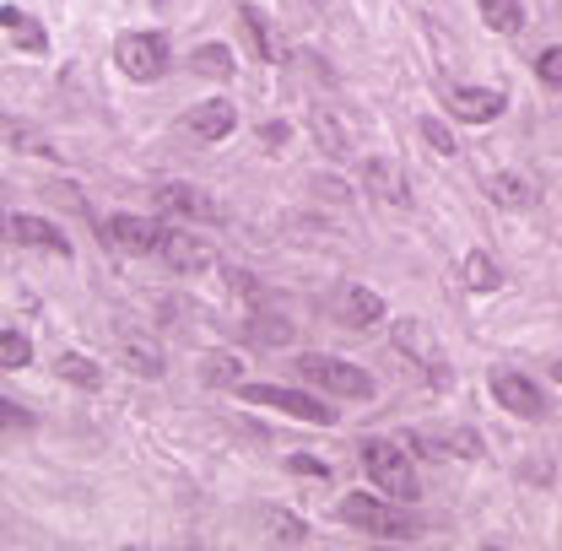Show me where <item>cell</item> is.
I'll return each mask as SVG.
<instances>
[{"instance_id": "26", "label": "cell", "mask_w": 562, "mask_h": 551, "mask_svg": "<svg viewBox=\"0 0 562 551\" xmlns=\"http://www.w3.org/2000/svg\"><path fill=\"white\" fill-rule=\"evenodd\" d=\"M271 536H277V541H308V530H303L292 514H271Z\"/></svg>"}, {"instance_id": "9", "label": "cell", "mask_w": 562, "mask_h": 551, "mask_svg": "<svg viewBox=\"0 0 562 551\" xmlns=\"http://www.w3.org/2000/svg\"><path fill=\"white\" fill-rule=\"evenodd\" d=\"M162 266L179 276H201L211 271V260H216V249H211L206 238H195V233H184V227H168V238H162Z\"/></svg>"}, {"instance_id": "24", "label": "cell", "mask_w": 562, "mask_h": 551, "mask_svg": "<svg viewBox=\"0 0 562 551\" xmlns=\"http://www.w3.org/2000/svg\"><path fill=\"white\" fill-rule=\"evenodd\" d=\"M195 66L206 70V76H227V70H233V60H227V49H222V44H206V49L195 55Z\"/></svg>"}, {"instance_id": "19", "label": "cell", "mask_w": 562, "mask_h": 551, "mask_svg": "<svg viewBox=\"0 0 562 551\" xmlns=\"http://www.w3.org/2000/svg\"><path fill=\"white\" fill-rule=\"evenodd\" d=\"M482 22L492 33H519L525 27V5L519 0H482Z\"/></svg>"}, {"instance_id": "2", "label": "cell", "mask_w": 562, "mask_h": 551, "mask_svg": "<svg viewBox=\"0 0 562 551\" xmlns=\"http://www.w3.org/2000/svg\"><path fill=\"white\" fill-rule=\"evenodd\" d=\"M362 471H368L373 486H384V497H401V503L417 497L412 454H406L401 443H390V438H368V443H362Z\"/></svg>"}, {"instance_id": "25", "label": "cell", "mask_w": 562, "mask_h": 551, "mask_svg": "<svg viewBox=\"0 0 562 551\" xmlns=\"http://www.w3.org/2000/svg\"><path fill=\"white\" fill-rule=\"evenodd\" d=\"M125 362H131L136 373H151V379L162 373V357H157V351H146V346H125Z\"/></svg>"}, {"instance_id": "16", "label": "cell", "mask_w": 562, "mask_h": 551, "mask_svg": "<svg viewBox=\"0 0 562 551\" xmlns=\"http://www.w3.org/2000/svg\"><path fill=\"white\" fill-rule=\"evenodd\" d=\"M487 201L492 206H508V211H525V206H536V184L525 179V173H492L487 184Z\"/></svg>"}, {"instance_id": "1", "label": "cell", "mask_w": 562, "mask_h": 551, "mask_svg": "<svg viewBox=\"0 0 562 551\" xmlns=\"http://www.w3.org/2000/svg\"><path fill=\"white\" fill-rule=\"evenodd\" d=\"M341 519H347L351 530H368V536H384V541H417L422 536L417 514H406V508H401V497H395V503H384V497L351 492V497H341Z\"/></svg>"}, {"instance_id": "22", "label": "cell", "mask_w": 562, "mask_h": 551, "mask_svg": "<svg viewBox=\"0 0 562 551\" xmlns=\"http://www.w3.org/2000/svg\"><path fill=\"white\" fill-rule=\"evenodd\" d=\"M0 362H5V368H27V362H33V346H27V336L5 330V336H0Z\"/></svg>"}, {"instance_id": "3", "label": "cell", "mask_w": 562, "mask_h": 551, "mask_svg": "<svg viewBox=\"0 0 562 551\" xmlns=\"http://www.w3.org/2000/svg\"><path fill=\"white\" fill-rule=\"evenodd\" d=\"M297 379H308V384H319L325 395H341V401H368L373 395V379L362 368H351L341 357H319V351L297 357Z\"/></svg>"}, {"instance_id": "21", "label": "cell", "mask_w": 562, "mask_h": 551, "mask_svg": "<svg viewBox=\"0 0 562 551\" xmlns=\"http://www.w3.org/2000/svg\"><path fill=\"white\" fill-rule=\"evenodd\" d=\"M465 286H476V292H492V286H497V271H492V260L482 249L465 255Z\"/></svg>"}, {"instance_id": "8", "label": "cell", "mask_w": 562, "mask_h": 551, "mask_svg": "<svg viewBox=\"0 0 562 551\" xmlns=\"http://www.w3.org/2000/svg\"><path fill=\"white\" fill-rule=\"evenodd\" d=\"M487 390H492V401H497L503 412L525 416V421H536V416H547V401H541V390H536V384H530L525 373H514V368H492Z\"/></svg>"}, {"instance_id": "11", "label": "cell", "mask_w": 562, "mask_h": 551, "mask_svg": "<svg viewBox=\"0 0 562 551\" xmlns=\"http://www.w3.org/2000/svg\"><path fill=\"white\" fill-rule=\"evenodd\" d=\"M443 103H449V114H454V120L487 125V120H497V114L508 109V92H497V87H454Z\"/></svg>"}, {"instance_id": "14", "label": "cell", "mask_w": 562, "mask_h": 551, "mask_svg": "<svg viewBox=\"0 0 562 551\" xmlns=\"http://www.w3.org/2000/svg\"><path fill=\"white\" fill-rule=\"evenodd\" d=\"M0 27H5V44H11V49H27V55H44V49H49L44 27H38L27 11H16V5H0Z\"/></svg>"}, {"instance_id": "10", "label": "cell", "mask_w": 562, "mask_h": 551, "mask_svg": "<svg viewBox=\"0 0 562 551\" xmlns=\"http://www.w3.org/2000/svg\"><path fill=\"white\" fill-rule=\"evenodd\" d=\"M238 125V109L227 103V98H206V103H195L184 120H179V131L190 140H201V146H211V140H222L227 131Z\"/></svg>"}, {"instance_id": "17", "label": "cell", "mask_w": 562, "mask_h": 551, "mask_svg": "<svg viewBox=\"0 0 562 551\" xmlns=\"http://www.w3.org/2000/svg\"><path fill=\"white\" fill-rule=\"evenodd\" d=\"M238 22H244V33H249V55H255V60H281L277 38H271V22H266L260 5H238Z\"/></svg>"}, {"instance_id": "6", "label": "cell", "mask_w": 562, "mask_h": 551, "mask_svg": "<svg viewBox=\"0 0 562 551\" xmlns=\"http://www.w3.org/2000/svg\"><path fill=\"white\" fill-rule=\"evenodd\" d=\"M98 233H103V244H120L125 255H157V249H162V238H168V227H162V222H151V216H131V211H114Z\"/></svg>"}, {"instance_id": "30", "label": "cell", "mask_w": 562, "mask_h": 551, "mask_svg": "<svg viewBox=\"0 0 562 551\" xmlns=\"http://www.w3.org/2000/svg\"><path fill=\"white\" fill-rule=\"evenodd\" d=\"M552 379H562V362H558V368H552Z\"/></svg>"}, {"instance_id": "29", "label": "cell", "mask_w": 562, "mask_h": 551, "mask_svg": "<svg viewBox=\"0 0 562 551\" xmlns=\"http://www.w3.org/2000/svg\"><path fill=\"white\" fill-rule=\"evenodd\" d=\"M5 427H27V412H16L11 401H5Z\"/></svg>"}, {"instance_id": "27", "label": "cell", "mask_w": 562, "mask_h": 551, "mask_svg": "<svg viewBox=\"0 0 562 551\" xmlns=\"http://www.w3.org/2000/svg\"><path fill=\"white\" fill-rule=\"evenodd\" d=\"M536 76H541V81H552V87H562V49L536 55Z\"/></svg>"}, {"instance_id": "20", "label": "cell", "mask_w": 562, "mask_h": 551, "mask_svg": "<svg viewBox=\"0 0 562 551\" xmlns=\"http://www.w3.org/2000/svg\"><path fill=\"white\" fill-rule=\"evenodd\" d=\"M60 379H70V384H81V390H98V379H103V373H98V368H92L87 357H76V351H66V357H60Z\"/></svg>"}, {"instance_id": "5", "label": "cell", "mask_w": 562, "mask_h": 551, "mask_svg": "<svg viewBox=\"0 0 562 551\" xmlns=\"http://www.w3.org/2000/svg\"><path fill=\"white\" fill-rule=\"evenodd\" d=\"M238 401H255V406H271V412H286L297 421H314V427H330L336 421V406L325 401H308L297 390H281V384H238Z\"/></svg>"}, {"instance_id": "12", "label": "cell", "mask_w": 562, "mask_h": 551, "mask_svg": "<svg viewBox=\"0 0 562 551\" xmlns=\"http://www.w3.org/2000/svg\"><path fill=\"white\" fill-rule=\"evenodd\" d=\"M11 238L22 249H44V255H66L70 260V238L55 222H44V216H11Z\"/></svg>"}, {"instance_id": "23", "label": "cell", "mask_w": 562, "mask_h": 551, "mask_svg": "<svg viewBox=\"0 0 562 551\" xmlns=\"http://www.w3.org/2000/svg\"><path fill=\"white\" fill-rule=\"evenodd\" d=\"M417 131H422V140H427V146H432V151H438V157H454V146H460V140L449 136V131H443V125H438V120H422Z\"/></svg>"}, {"instance_id": "15", "label": "cell", "mask_w": 562, "mask_h": 551, "mask_svg": "<svg viewBox=\"0 0 562 551\" xmlns=\"http://www.w3.org/2000/svg\"><path fill=\"white\" fill-rule=\"evenodd\" d=\"M362 179H368V190H373L379 201H390V206H412V190H406V179H401V168H395V162L373 157V162L362 168Z\"/></svg>"}, {"instance_id": "28", "label": "cell", "mask_w": 562, "mask_h": 551, "mask_svg": "<svg viewBox=\"0 0 562 551\" xmlns=\"http://www.w3.org/2000/svg\"><path fill=\"white\" fill-rule=\"evenodd\" d=\"M286 465H292L297 476H330V465H325V460H308V454H292Z\"/></svg>"}, {"instance_id": "4", "label": "cell", "mask_w": 562, "mask_h": 551, "mask_svg": "<svg viewBox=\"0 0 562 551\" xmlns=\"http://www.w3.org/2000/svg\"><path fill=\"white\" fill-rule=\"evenodd\" d=\"M114 66L125 70L131 81H157L168 70V38L162 33H125L114 44Z\"/></svg>"}, {"instance_id": "7", "label": "cell", "mask_w": 562, "mask_h": 551, "mask_svg": "<svg viewBox=\"0 0 562 551\" xmlns=\"http://www.w3.org/2000/svg\"><path fill=\"white\" fill-rule=\"evenodd\" d=\"M325 308H330V319L347 325V330H373V325L384 319V297L368 292V286H351V281L325 297Z\"/></svg>"}, {"instance_id": "18", "label": "cell", "mask_w": 562, "mask_h": 551, "mask_svg": "<svg viewBox=\"0 0 562 551\" xmlns=\"http://www.w3.org/2000/svg\"><path fill=\"white\" fill-rule=\"evenodd\" d=\"M395 346H401V351H417V362L438 379V384L449 379V373H443V362H438V346L427 341V330H422V325H412V319H406V325H395Z\"/></svg>"}, {"instance_id": "13", "label": "cell", "mask_w": 562, "mask_h": 551, "mask_svg": "<svg viewBox=\"0 0 562 551\" xmlns=\"http://www.w3.org/2000/svg\"><path fill=\"white\" fill-rule=\"evenodd\" d=\"M157 206L179 211V216H190V222H195V216H201V222H216V216H222V206L206 201L201 190H190V184H162V190H157Z\"/></svg>"}]
</instances>
